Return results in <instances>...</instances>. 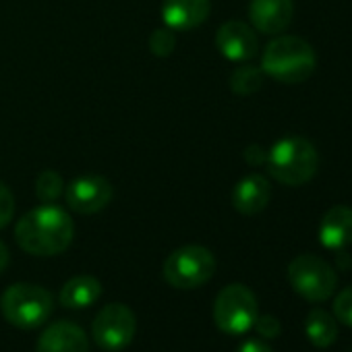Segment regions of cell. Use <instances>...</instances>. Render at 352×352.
I'll return each mask as SVG.
<instances>
[{"label": "cell", "instance_id": "cell-1", "mask_svg": "<svg viewBox=\"0 0 352 352\" xmlns=\"http://www.w3.org/2000/svg\"><path fill=\"white\" fill-rule=\"evenodd\" d=\"M75 226L69 214L52 204L28 212L15 226L17 245L38 257L60 255L73 243Z\"/></svg>", "mask_w": 352, "mask_h": 352}, {"label": "cell", "instance_id": "cell-2", "mask_svg": "<svg viewBox=\"0 0 352 352\" xmlns=\"http://www.w3.org/2000/svg\"><path fill=\"white\" fill-rule=\"evenodd\" d=\"M317 67L315 52L309 42L296 36H280L272 40L261 56V71L280 83H302Z\"/></svg>", "mask_w": 352, "mask_h": 352}, {"label": "cell", "instance_id": "cell-3", "mask_svg": "<svg viewBox=\"0 0 352 352\" xmlns=\"http://www.w3.org/2000/svg\"><path fill=\"white\" fill-rule=\"evenodd\" d=\"M267 170L280 185L300 187L309 183L319 166V153L315 145L298 135L280 139L267 151Z\"/></svg>", "mask_w": 352, "mask_h": 352}, {"label": "cell", "instance_id": "cell-4", "mask_svg": "<svg viewBox=\"0 0 352 352\" xmlns=\"http://www.w3.org/2000/svg\"><path fill=\"white\" fill-rule=\"evenodd\" d=\"M52 294L38 284L19 282L9 286L0 296V311L11 325L19 329H36L44 325L52 315Z\"/></svg>", "mask_w": 352, "mask_h": 352}, {"label": "cell", "instance_id": "cell-5", "mask_svg": "<svg viewBox=\"0 0 352 352\" xmlns=\"http://www.w3.org/2000/svg\"><path fill=\"white\" fill-rule=\"evenodd\" d=\"M164 280L179 290H193L208 284L216 272V257L201 245H185L164 261Z\"/></svg>", "mask_w": 352, "mask_h": 352}, {"label": "cell", "instance_id": "cell-6", "mask_svg": "<svg viewBox=\"0 0 352 352\" xmlns=\"http://www.w3.org/2000/svg\"><path fill=\"white\" fill-rule=\"evenodd\" d=\"M259 315L253 290L245 284H228L214 300V323L230 336L247 333Z\"/></svg>", "mask_w": 352, "mask_h": 352}, {"label": "cell", "instance_id": "cell-7", "mask_svg": "<svg viewBox=\"0 0 352 352\" xmlns=\"http://www.w3.org/2000/svg\"><path fill=\"white\" fill-rule=\"evenodd\" d=\"M288 282L305 300L323 302L336 292L338 274L317 255H298L288 265Z\"/></svg>", "mask_w": 352, "mask_h": 352}, {"label": "cell", "instance_id": "cell-8", "mask_svg": "<svg viewBox=\"0 0 352 352\" xmlns=\"http://www.w3.org/2000/svg\"><path fill=\"white\" fill-rule=\"evenodd\" d=\"M137 331L135 313L122 302H110L94 319L91 336L94 342L104 350H122L126 348Z\"/></svg>", "mask_w": 352, "mask_h": 352}, {"label": "cell", "instance_id": "cell-9", "mask_svg": "<svg viewBox=\"0 0 352 352\" xmlns=\"http://www.w3.org/2000/svg\"><path fill=\"white\" fill-rule=\"evenodd\" d=\"M112 185L104 176H81L67 189V204L77 214H98L112 199Z\"/></svg>", "mask_w": 352, "mask_h": 352}, {"label": "cell", "instance_id": "cell-10", "mask_svg": "<svg viewBox=\"0 0 352 352\" xmlns=\"http://www.w3.org/2000/svg\"><path fill=\"white\" fill-rule=\"evenodd\" d=\"M216 46L228 60L234 63L251 60L259 50L255 32L243 21H226L216 34Z\"/></svg>", "mask_w": 352, "mask_h": 352}, {"label": "cell", "instance_id": "cell-11", "mask_svg": "<svg viewBox=\"0 0 352 352\" xmlns=\"http://www.w3.org/2000/svg\"><path fill=\"white\" fill-rule=\"evenodd\" d=\"M212 13L210 0H164L162 19L172 32H189L208 21Z\"/></svg>", "mask_w": 352, "mask_h": 352}, {"label": "cell", "instance_id": "cell-12", "mask_svg": "<svg viewBox=\"0 0 352 352\" xmlns=\"http://www.w3.org/2000/svg\"><path fill=\"white\" fill-rule=\"evenodd\" d=\"M294 15L292 0H251L249 17L257 32L276 36L284 32Z\"/></svg>", "mask_w": 352, "mask_h": 352}, {"label": "cell", "instance_id": "cell-13", "mask_svg": "<svg viewBox=\"0 0 352 352\" xmlns=\"http://www.w3.org/2000/svg\"><path fill=\"white\" fill-rule=\"evenodd\" d=\"M89 342L85 331L73 321H56L48 325L40 340L36 352H87Z\"/></svg>", "mask_w": 352, "mask_h": 352}, {"label": "cell", "instance_id": "cell-14", "mask_svg": "<svg viewBox=\"0 0 352 352\" xmlns=\"http://www.w3.org/2000/svg\"><path fill=\"white\" fill-rule=\"evenodd\" d=\"M270 197H272V187L265 176L249 174L236 183L232 191V206L243 216H255L267 208Z\"/></svg>", "mask_w": 352, "mask_h": 352}, {"label": "cell", "instance_id": "cell-15", "mask_svg": "<svg viewBox=\"0 0 352 352\" xmlns=\"http://www.w3.org/2000/svg\"><path fill=\"white\" fill-rule=\"evenodd\" d=\"M319 243L329 251H344L352 245V208L333 206L319 224Z\"/></svg>", "mask_w": 352, "mask_h": 352}, {"label": "cell", "instance_id": "cell-16", "mask_svg": "<svg viewBox=\"0 0 352 352\" xmlns=\"http://www.w3.org/2000/svg\"><path fill=\"white\" fill-rule=\"evenodd\" d=\"M102 296V284L94 276H75L60 290V305L71 311L91 307Z\"/></svg>", "mask_w": 352, "mask_h": 352}, {"label": "cell", "instance_id": "cell-17", "mask_svg": "<svg viewBox=\"0 0 352 352\" xmlns=\"http://www.w3.org/2000/svg\"><path fill=\"white\" fill-rule=\"evenodd\" d=\"M305 333L315 348H329L338 340V319L325 309H313L305 319Z\"/></svg>", "mask_w": 352, "mask_h": 352}, {"label": "cell", "instance_id": "cell-18", "mask_svg": "<svg viewBox=\"0 0 352 352\" xmlns=\"http://www.w3.org/2000/svg\"><path fill=\"white\" fill-rule=\"evenodd\" d=\"M263 71L257 67H241L230 75V89L239 96H251L263 85Z\"/></svg>", "mask_w": 352, "mask_h": 352}, {"label": "cell", "instance_id": "cell-19", "mask_svg": "<svg viewBox=\"0 0 352 352\" xmlns=\"http://www.w3.org/2000/svg\"><path fill=\"white\" fill-rule=\"evenodd\" d=\"M63 179H60V174L52 172V170H46L38 176V181H36V195L44 201V204H52L60 197L63 193Z\"/></svg>", "mask_w": 352, "mask_h": 352}, {"label": "cell", "instance_id": "cell-20", "mask_svg": "<svg viewBox=\"0 0 352 352\" xmlns=\"http://www.w3.org/2000/svg\"><path fill=\"white\" fill-rule=\"evenodd\" d=\"M174 46H176V38L168 28L153 32V36L149 38V48L155 56H170L174 52Z\"/></svg>", "mask_w": 352, "mask_h": 352}, {"label": "cell", "instance_id": "cell-21", "mask_svg": "<svg viewBox=\"0 0 352 352\" xmlns=\"http://www.w3.org/2000/svg\"><path fill=\"white\" fill-rule=\"evenodd\" d=\"M333 315L338 321L352 327V286H346L333 298Z\"/></svg>", "mask_w": 352, "mask_h": 352}, {"label": "cell", "instance_id": "cell-22", "mask_svg": "<svg viewBox=\"0 0 352 352\" xmlns=\"http://www.w3.org/2000/svg\"><path fill=\"white\" fill-rule=\"evenodd\" d=\"M253 327L257 329V333L265 340H274L282 333V325L280 319H276L274 315H257Z\"/></svg>", "mask_w": 352, "mask_h": 352}, {"label": "cell", "instance_id": "cell-23", "mask_svg": "<svg viewBox=\"0 0 352 352\" xmlns=\"http://www.w3.org/2000/svg\"><path fill=\"white\" fill-rule=\"evenodd\" d=\"M15 216V199L13 193L0 183V228H5Z\"/></svg>", "mask_w": 352, "mask_h": 352}, {"label": "cell", "instance_id": "cell-24", "mask_svg": "<svg viewBox=\"0 0 352 352\" xmlns=\"http://www.w3.org/2000/svg\"><path fill=\"white\" fill-rule=\"evenodd\" d=\"M236 352H274V348H272L267 342L259 340V338H249V340H245V342L239 346Z\"/></svg>", "mask_w": 352, "mask_h": 352}, {"label": "cell", "instance_id": "cell-25", "mask_svg": "<svg viewBox=\"0 0 352 352\" xmlns=\"http://www.w3.org/2000/svg\"><path fill=\"white\" fill-rule=\"evenodd\" d=\"M245 160L253 166H259V164H265L267 162V151L261 147V145H251L247 147L245 151Z\"/></svg>", "mask_w": 352, "mask_h": 352}, {"label": "cell", "instance_id": "cell-26", "mask_svg": "<svg viewBox=\"0 0 352 352\" xmlns=\"http://www.w3.org/2000/svg\"><path fill=\"white\" fill-rule=\"evenodd\" d=\"M9 259H11V255H9V249H7V245L0 241V274H3L5 270H7V265H9Z\"/></svg>", "mask_w": 352, "mask_h": 352}]
</instances>
